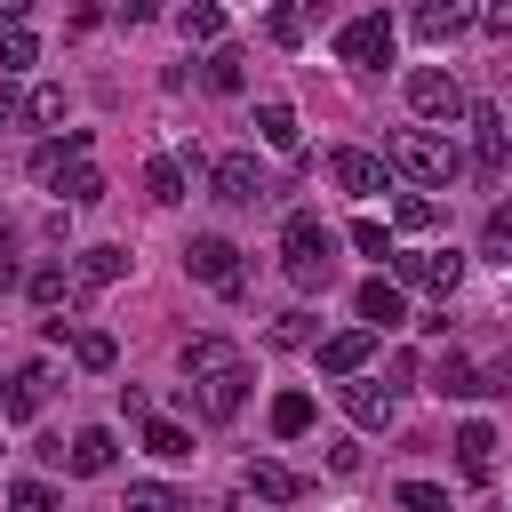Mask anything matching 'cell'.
I'll return each mask as SVG.
<instances>
[{"label":"cell","mask_w":512,"mask_h":512,"mask_svg":"<svg viewBox=\"0 0 512 512\" xmlns=\"http://www.w3.org/2000/svg\"><path fill=\"white\" fill-rule=\"evenodd\" d=\"M392 280H408V288H456L464 280V256L456 248H392Z\"/></svg>","instance_id":"5"},{"label":"cell","mask_w":512,"mask_h":512,"mask_svg":"<svg viewBox=\"0 0 512 512\" xmlns=\"http://www.w3.org/2000/svg\"><path fill=\"white\" fill-rule=\"evenodd\" d=\"M432 392H440V400H472V392H480V368H472L464 352H440V368H432Z\"/></svg>","instance_id":"24"},{"label":"cell","mask_w":512,"mask_h":512,"mask_svg":"<svg viewBox=\"0 0 512 512\" xmlns=\"http://www.w3.org/2000/svg\"><path fill=\"white\" fill-rule=\"evenodd\" d=\"M144 192H152L160 208H176V200H184V160H168V152H160V160L144 168Z\"/></svg>","instance_id":"29"},{"label":"cell","mask_w":512,"mask_h":512,"mask_svg":"<svg viewBox=\"0 0 512 512\" xmlns=\"http://www.w3.org/2000/svg\"><path fill=\"white\" fill-rule=\"evenodd\" d=\"M336 400L360 432H384L392 424V384H368V376H336Z\"/></svg>","instance_id":"10"},{"label":"cell","mask_w":512,"mask_h":512,"mask_svg":"<svg viewBox=\"0 0 512 512\" xmlns=\"http://www.w3.org/2000/svg\"><path fill=\"white\" fill-rule=\"evenodd\" d=\"M208 184H216L224 208H256V200H264V168H256V152H224V160L208 168Z\"/></svg>","instance_id":"9"},{"label":"cell","mask_w":512,"mask_h":512,"mask_svg":"<svg viewBox=\"0 0 512 512\" xmlns=\"http://www.w3.org/2000/svg\"><path fill=\"white\" fill-rule=\"evenodd\" d=\"M176 32L216 48V40H224V8H216V0H184V8H176Z\"/></svg>","instance_id":"26"},{"label":"cell","mask_w":512,"mask_h":512,"mask_svg":"<svg viewBox=\"0 0 512 512\" xmlns=\"http://www.w3.org/2000/svg\"><path fill=\"white\" fill-rule=\"evenodd\" d=\"M128 264H136V256L104 240V248H80V264H72V280H80V288H112V280H128Z\"/></svg>","instance_id":"18"},{"label":"cell","mask_w":512,"mask_h":512,"mask_svg":"<svg viewBox=\"0 0 512 512\" xmlns=\"http://www.w3.org/2000/svg\"><path fill=\"white\" fill-rule=\"evenodd\" d=\"M32 64H40V40H32L24 24H16V32H0V72L16 80V72H32Z\"/></svg>","instance_id":"34"},{"label":"cell","mask_w":512,"mask_h":512,"mask_svg":"<svg viewBox=\"0 0 512 512\" xmlns=\"http://www.w3.org/2000/svg\"><path fill=\"white\" fill-rule=\"evenodd\" d=\"M472 168L496 184L504 176V112L496 104H472Z\"/></svg>","instance_id":"11"},{"label":"cell","mask_w":512,"mask_h":512,"mask_svg":"<svg viewBox=\"0 0 512 512\" xmlns=\"http://www.w3.org/2000/svg\"><path fill=\"white\" fill-rule=\"evenodd\" d=\"M56 192H64L72 208H88V200H104V168H96L88 152H72V160L56 168Z\"/></svg>","instance_id":"21"},{"label":"cell","mask_w":512,"mask_h":512,"mask_svg":"<svg viewBox=\"0 0 512 512\" xmlns=\"http://www.w3.org/2000/svg\"><path fill=\"white\" fill-rule=\"evenodd\" d=\"M24 112H32L40 128H48V120H64V88H32V96H24Z\"/></svg>","instance_id":"40"},{"label":"cell","mask_w":512,"mask_h":512,"mask_svg":"<svg viewBox=\"0 0 512 512\" xmlns=\"http://www.w3.org/2000/svg\"><path fill=\"white\" fill-rule=\"evenodd\" d=\"M8 504H16V512H56V488H48V480H16Z\"/></svg>","instance_id":"39"},{"label":"cell","mask_w":512,"mask_h":512,"mask_svg":"<svg viewBox=\"0 0 512 512\" xmlns=\"http://www.w3.org/2000/svg\"><path fill=\"white\" fill-rule=\"evenodd\" d=\"M16 280H24V264H16V240L0 232V288H16Z\"/></svg>","instance_id":"42"},{"label":"cell","mask_w":512,"mask_h":512,"mask_svg":"<svg viewBox=\"0 0 512 512\" xmlns=\"http://www.w3.org/2000/svg\"><path fill=\"white\" fill-rule=\"evenodd\" d=\"M312 432V392H280L272 400V440H304Z\"/></svg>","instance_id":"27"},{"label":"cell","mask_w":512,"mask_h":512,"mask_svg":"<svg viewBox=\"0 0 512 512\" xmlns=\"http://www.w3.org/2000/svg\"><path fill=\"white\" fill-rule=\"evenodd\" d=\"M160 16V0H120V24H152Z\"/></svg>","instance_id":"43"},{"label":"cell","mask_w":512,"mask_h":512,"mask_svg":"<svg viewBox=\"0 0 512 512\" xmlns=\"http://www.w3.org/2000/svg\"><path fill=\"white\" fill-rule=\"evenodd\" d=\"M264 32H272V48H304V8H296V0H272Z\"/></svg>","instance_id":"33"},{"label":"cell","mask_w":512,"mask_h":512,"mask_svg":"<svg viewBox=\"0 0 512 512\" xmlns=\"http://www.w3.org/2000/svg\"><path fill=\"white\" fill-rule=\"evenodd\" d=\"M328 176H336L352 200H376V192H392V160H376V152H360V144H336V152H328Z\"/></svg>","instance_id":"7"},{"label":"cell","mask_w":512,"mask_h":512,"mask_svg":"<svg viewBox=\"0 0 512 512\" xmlns=\"http://www.w3.org/2000/svg\"><path fill=\"white\" fill-rule=\"evenodd\" d=\"M472 16H480V0H416V32L424 40H456Z\"/></svg>","instance_id":"16"},{"label":"cell","mask_w":512,"mask_h":512,"mask_svg":"<svg viewBox=\"0 0 512 512\" xmlns=\"http://www.w3.org/2000/svg\"><path fill=\"white\" fill-rule=\"evenodd\" d=\"M144 456L184 464V456H192V432H184V424H168V416H144Z\"/></svg>","instance_id":"25"},{"label":"cell","mask_w":512,"mask_h":512,"mask_svg":"<svg viewBox=\"0 0 512 512\" xmlns=\"http://www.w3.org/2000/svg\"><path fill=\"white\" fill-rule=\"evenodd\" d=\"M272 344H280V352H304V344H320V336H312L304 312H280V320H272Z\"/></svg>","instance_id":"37"},{"label":"cell","mask_w":512,"mask_h":512,"mask_svg":"<svg viewBox=\"0 0 512 512\" xmlns=\"http://www.w3.org/2000/svg\"><path fill=\"white\" fill-rule=\"evenodd\" d=\"M248 488H256L264 504H296V496H304V480H296L280 456H248Z\"/></svg>","instance_id":"20"},{"label":"cell","mask_w":512,"mask_h":512,"mask_svg":"<svg viewBox=\"0 0 512 512\" xmlns=\"http://www.w3.org/2000/svg\"><path fill=\"white\" fill-rule=\"evenodd\" d=\"M352 248H360V256H376V264H384V256H392V232H384V224H376V216H360V224H352Z\"/></svg>","instance_id":"38"},{"label":"cell","mask_w":512,"mask_h":512,"mask_svg":"<svg viewBox=\"0 0 512 512\" xmlns=\"http://www.w3.org/2000/svg\"><path fill=\"white\" fill-rule=\"evenodd\" d=\"M200 80H208V88H216V96H240V80H248V56H240V48H224V40H216V48H208V64H200Z\"/></svg>","instance_id":"23"},{"label":"cell","mask_w":512,"mask_h":512,"mask_svg":"<svg viewBox=\"0 0 512 512\" xmlns=\"http://www.w3.org/2000/svg\"><path fill=\"white\" fill-rule=\"evenodd\" d=\"M24 16H32V0H0V32H16Z\"/></svg>","instance_id":"45"},{"label":"cell","mask_w":512,"mask_h":512,"mask_svg":"<svg viewBox=\"0 0 512 512\" xmlns=\"http://www.w3.org/2000/svg\"><path fill=\"white\" fill-rule=\"evenodd\" d=\"M280 264H288L296 288H328V280H336V232H328L312 208H296V216L280 224Z\"/></svg>","instance_id":"2"},{"label":"cell","mask_w":512,"mask_h":512,"mask_svg":"<svg viewBox=\"0 0 512 512\" xmlns=\"http://www.w3.org/2000/svg\"><path fill=\"white\" fill-rule=\"evenodd\" d=\"M456 472H464V480H488V472H496V432H488L480 416L456 432Z\"/></svg>","instance_id":"19"},{"label":"cell","mask_w":512,"mask_h":512,"mask_svg":"<svg viewBox=\"0 0 512 512\" xmlns=\"http://www.w3.org/2000/svg\"><path fill=\"white\" fill-rule=\"evenodd\" d=\"M336 56H344V64H360V72H368V64H392V16H384V8L352 16V24L336 32Z\"/></svg>","instance_id":"6"},{"label":"cell","mask_w":512,"mask_h":512,"mask_svg":"<svg viewBox=\"0 0 512 512\" xmlns=\"http://www.w3.org/2000/svg\"><path fill=\"white\" fill-rule=\"evenodd\" d=\"M40 392H48V368L32 360V368H16V376L0 384V416H8V424H32V416H40Z\"/></svg>","instance_id":"14"},{"label":"cell","mask_w":512,"mask_h":512,"mask_svg":"<svg viewBox=\"0 0 512 512\" xmlns=\"http://www.w3.org/2000/svg\"><path fill=\"white\" fill-rule=\"evenodd\" d=\"M480 32H496V40H512V0H480V16H472Z\"/></svg>","instance_id":"41"},{"label":"cell","mask_w":512,"mask_h":512,"mask_svg":"<svg viewBox=\"0 0 512 512\" xmlns=\"http://www.w3.org/2000/svg\"><path fill=\"white\" fill-rule=\"evenodd\" d=\"M392 224H400V232H432V224H440V208L408 192V200H392Z\"/></svg>","instance_id":"36"},{"label":"cell","mask_w":512,"mask_h":512,"mask_svg":"<svg viewBox=\"0 0 512 512\" xmlns=\"http://www.w3.org/2000/svg\"><path fill=\"white\" fill-rule=\"evenodd\" d=\"M120 512H192L176 488H160V480H128V504Z\"/></svg>","instance_id":"31"},{"label":"cell","mask_w":512,"mask_h":512,"mask_svg":"<svg viewBox=\"0 0 512 512\" xmlns=\"http://www.w3.org/2000/svg\"><path fill=\"white\" fill-rule=\"evenodd\" d=\"M256 136H264L272 152H296V144H304V128H296V104H288V96H264V104H256Z\"/></svg>","instance_id":"17"},{"label":"cell","mask_w":512,"mask_h":512,"mask_svg":"<svg viewBox=\"0 0 512 512\" xmlns=\"http://www.w3.org/2000/svg\"><path fill=\"white\" fill-rule=\"evenodd\" d=\"M16 112H24V96H16V88H8V72H0V128H8Z\"/></svg>","instance_id":"44"},{"label":"cell","mask_w":512,"mask_h":512,"mask_svg":"<svg viewBox=\"0 0 512 512\" xmlns=\"http://www.w3.org/2000/svg\"><path fill=\"white\" fill-rule=\"evenodd\" d=\"M360 320H368V336H384V328H400L408 320V296H400V280H360Z\"/></svg>","instance_id":"12"},{"label":"cell","mask_w":512,"mask_h":512,"mask_svg":"<svg viewBox=\"0 0 512 512\" xmlns=\"http://www.w3.org/2000/svg\"><path fill=\"white\" fill-rule=\"evenodd\" d=\"M408 104H416L424 120H464V112H472V104H464V80H456V72H432V64L408 72Z\"/></svg>","instance_id":"8"},{"label":"cell","mask_w":512,"mask_h":512,"mask_svg":"<svg viewBox=\"0 0 512 512\" xmlns=\"http://www.w3.org/2000/svg\"><path fill=\"white\" fill-rule=\"evenodd\" d=\"M312 8H320V0H312Z\"/></svg>","instance_id":"47"},{"label":"cell","mask_w":512,"mask_h":512,"mask_svg":"<svg viewBox=\"0 0 512 512\" xmlns=\"http://www.w3.org/2000/svg\"><path fill=\"white\" fill-rule=\"evenodd\" d=\"M184 392L208 424H232L240 400H248V352L232 336H192L184 344Z\"/></svg>","instance_id":"1"},{"label":"cell","mask_w":512,"mask_h":512,"mask_svg":"<svg viewBox=\"0 0 512 512\" xmlns=\"http://www.w3.org/2000/svg\"><path fill=\"white\" fill-rule=\"evenodd\" d=\"M24 296H32L40 312H56V304H72V296H80V280H72L64 264H32V272H24Z\"/></svg>","instance_id":"22"},{"label":"cell","mask_w":512,"mask_h":512,"mask_svg":"<svg viewBox=\"0 0 512 512\" xmlns=\"http://www.w3.org/2000/svg\"><path fill=\"white\" fill-rule=\"evenodd\" d=\"M384 160H392V168H400V176H416V184H432V192H440V184H456V176H464V152H456V144H448V136H440V128H400V136H392V152H384Z\"/></svg>","instance_id":"3"},{"label":"cell","mask_w":512,"mask_h":512,"mask_svg":"<svg viewBox=\"0 0 512 512\" xmlns=\"http://www.w3.org/2000/svg\"><path fill=\"white\" fill-rule=\"evenodd\" d=\"M184 272H192L200 288H216V296H240V288H248V272H240V248H232L224 232H192V248H184Z\"/></svg>","instance_id":"4"},{"label":"cell","mask_w":512,"mask_h":512,"mask_svg":"<svg viewBox=\"0 0 512 512\" xmlns=\"http://www.w3.org/2000/svg\"><path fill=\"white\" fill-rule=\"evenodd\" d=\"M112 456H120V448H112V432H104V424H80V432H72V448H64V464H72L80 480H104V472H112Z\"/></svg>","instance_id":"15"},{"label":"cell","mask_w":512,"mask_h":512,"mask_svg":"<svg viewBox=\"0 0 512 512\" xmlns=\"http://www.w3.org/2000/svg\"><path fill=\"white\" fill-rule=\"evenodd\" d=\"M80 8H88V16H96V8H104V0H80ZM88 16H80V24H88Z\"/></svg>","instance_id":"46"},{"label":"cell","mask_w":512,"mask_h":512,"mask_svg":"<svg viewBox=\"0 0 512 512\" xmlns=\"http://www.w3.org/2000/svg\"><path fill=\"white\" fill-rule=\"evenodd\" d=\"M480 256H488V264H512V200L488 208V224H480Z\"/></svg>","instance_id":"32"},{"label":"cell","mask_w":512,"mask_h":512,"mask_svg":"<svg viewBox=\"0 0 512 512\" xmlns=\"http://www.w3.org/2000/svg\"><path fill=\"white\" fill-rule=\"evenodd\" d=\"M392 496H400V512H448V488H432V480H400Z\"/></svg>","instance_id":"35"},{"label":"cell","mask_w":512,"mask_h":512,"mask_svg":"<svg viewBox=\"0 0 512 512\" xmlns=\"http://www.w3.org/2000/svg\"><path fill=\"white\" fill-rule=\"evenodd\" d=\"M72 360H80V368H88V376H104V368H112V360H120V344H112V336H104V328H80V336H72Z\"/></svg>","instance_id":"30"},{"label":"cell","mask_w":512,"mask_h":512,"mask_svg":"<svg viewBox=\"0 0 512 512\" xmlns=\"http://www.w3.org/2000/svg\"><path fill=\"white\" fill-rule=\"evenodd\" d=\"M72 152H88V128H64L56 144H40V152H32V176H40V184H56V168H64Z\"/></svg>","instance_id":"28"},{"label":"cell","mask_w":512,"mask_h":512,"mask_svg":"<svg viewBox=\"0 0 512 512\" xmlns=\"http://www.w3.org/2000/svg\"><path fill=\"white\" fill-rule=\"evenodd\" d=\"M368 328H336V336H320L312 352H320V376H360V360H368Z\"/></svg>","instance_id":"13"}]
</instances>
